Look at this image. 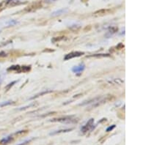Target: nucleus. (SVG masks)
Returning <instances> with one entry per match:
<instances>
[{
    "label": "nucleus",
    "mask_w": 165,
    "mask_h": 145,
    "mask_svg": "<svg viewBox=\"0 0 165 145\" xmlns=\"http://www.w3.org/2000/svg\"><path fill=\"white\" fill-rule=\"evenodd\" d=\"M85 70V65L84 63H81L79 65L74 66L72 68L71 70L73 71V72L76 73L77 75H80L81 72H83Z\"/></svg>",
    "instance_id": "nucleus-1"
},
{
    "label": "nucleus",
    "mask_w": 165,
    "mask_h": 145,
    "mask_svg": "<svg viewBox=\"0 0 165 145\" xmlns=\"http://www.w3.org/2000/svg\"><path fill=\"white\" fill-rule=\"evenodd\" d=\"M93 123H94V119L92 118V119H89L88 122H87L85 125L81 128V131H82L83 133H85V132H87V130L92 129V125H93Z\"/></svg>",
    "instance_id": "nucleus-2"
},
{
    "label": "nucleus",
    "mask_w": 165,
    "mask_h": 145,
    "mask_svg": "<svg viewBox=\"0 0 165 145\" xmlns=\"http://www.w3.org/2000/svg\"><path fill=\"white\" fill-rule=\"evenodd\" d=\"M82 54H84V52H81V51H74V52H71V53L67 54L65 57V58H64V59H65V60H68V59H72V58L80 57Z\"/></svg>",
    "instance_id": "nucleus-3"
},
{
    "label": "nucleus",
    "mask_w": 165,
    "mask_h": 145,
    "mask_svg": "<svg viewBox=\"0 0 165 145\" xmlns=\"http://www.w3.org/2000/svg\"><path fill=\"white\" fill-rule=\"evenodd\" d=\"M68 12V8H62V9H59L56 11H54L51 16V17H57V16H60V15H63V14H65Z\"/></svg>",
    "instance_id": "nucleus-4"
},
{
    "label": "nucleus",
    "mask_w": 165,
    "mask_h": 145,
    "mask_svg": "<svg viewBox=\"0 0 165 145\" xmlns=\"http://www.w3.org/2000/svg\"><path fill=\"white\" fill-rule=\"evenodd\" d=\"M73 119H71V117H64V118H60L57 119H52L51 121L52 122H55V121H57V122H70L72 121Z\"/></svg>",
    "instance_id": "nucleus-5"
},
{
    "label": "nucleus",
    "mask_w": 165,
    "mask_h": 145,
    "mask_svg": "<svg viewBox=\"0 0 165 145\" xmlns=\"http://www.w3.org/2000/svg\"><path fill=\"white\" fill-rule=\"evenodd\" d=\"M12 139H13V137H12L11 136H6V137H4V138H2V141H1V143L3 144H8V143H9L10 141H11Z\"/></svg>",
    "instance_id": "nucleus-6"
},
{
    "label": "nucleus",
    "mask_w": 165,
    "mask_h": 145,
    "mask_svg": "<svg viewBox=\"0 0 165 145\" xmlns=\"http://www.w3.org/2000/svg\"><path fill=\"white\" fill-rule=\"evenodd\" d=\"M12 103H13V101L12 100H8V101H3V102H1L0 103V107H4L6 106H9Z\"/></svg>",
    "instance_id": "nucleus-7"
},
{
    "label": "nucleus",
    "mask_w": 165,
    "mask_h": 145,
    "mask_svg": "<svg viewBox=\"0 0 165 145\" xmlns=\"http://www.w3.org/2000/svg\"><path fill=\"white\" fill-rule=\"evenodd\" d=\"M72 130V129H66V130H59V131H56V132H54V133H51L50 135H54V134H60V133H62V132H68V131H70V130Z\"/></svg>",
    "instance_id": "nucleus-8"
},
{
    "label": "nucleus",
    "mask_w": 165,
    "mask_h": 145,
    "mask_svg": "<svg viewBox=\"0 0 165 145\" xmlns=\"http://www.w3.org/2000/svg\"><path fill=\"white\" fill-rule=\"evenodd\" d=\"M115 128V125H111V126H109V128H107L106 131H107V132H110V131H111V130H113Z\"/></svg>",
    "instance_id": "nucleus-9"
},
{
    "label": "nucleus",
    "mask_w": 165,
    "mask_h": 145,
    "mask_svg": "<svg viewBox=\"0 0 165 145\" xmlns=\"http://www.w3.org/2000/svg\"><path fill=\"white\" fill-rule=\"evenodd\" d=\"M32 140V138H30V139H27L26 141H23V142H21V144H18V145H25V144H27V143H29L30 141Z\"/></svg>",
    "instance_id": "nucleus-10"
},
{
    "label": "nucleus",
    "mask_w": 165,
    "mask_h": 145,
    "mask_svg": "<svg viewBox=\"0 0 165 145\" xmlns=\"http://www.w3.org/2000/svg\"><path fill=\"white\" fill-rule=\"evenodd\" d=\"M16 82H17V81H13V82H12V83H10V84H9V85H8V86L6 87V89H10V87H12V86L13 85V84H15V83H16Z\"/></svg>",
    "instance_id": "nucleus-11"
},
{
    "label": "nucleus",
    "mask_w": 165,
    "mask_h": 145,
    "mask_svg": "<svg viewBox=\"0 0 165 145\" xmlns=\"http://www.w3.org/2000/svg\"><path fill=\"white\" fill-rule=\"evenodd\" d=\"M3 80H4V74H1L0 73V84H2V82L3 81Z\"/></svg>",
    "instance_id": "nucleus-12"
},
{
    "label": "nucleus",
    "mask_w": 165,
    "mask_h": 145,
    "mask_svg": "<svg viewBox=\"0 0 165 145\" xmlns=\"http://www.w3.org/2000/svg\"><path fill=\"white\" fill-rule=\"evenodd\" d=\"M45 1H46V3H53V2L58 1V0H45Z\"/></svg>",
    "instance_id": "nucleus-13"
}]
</instances>
